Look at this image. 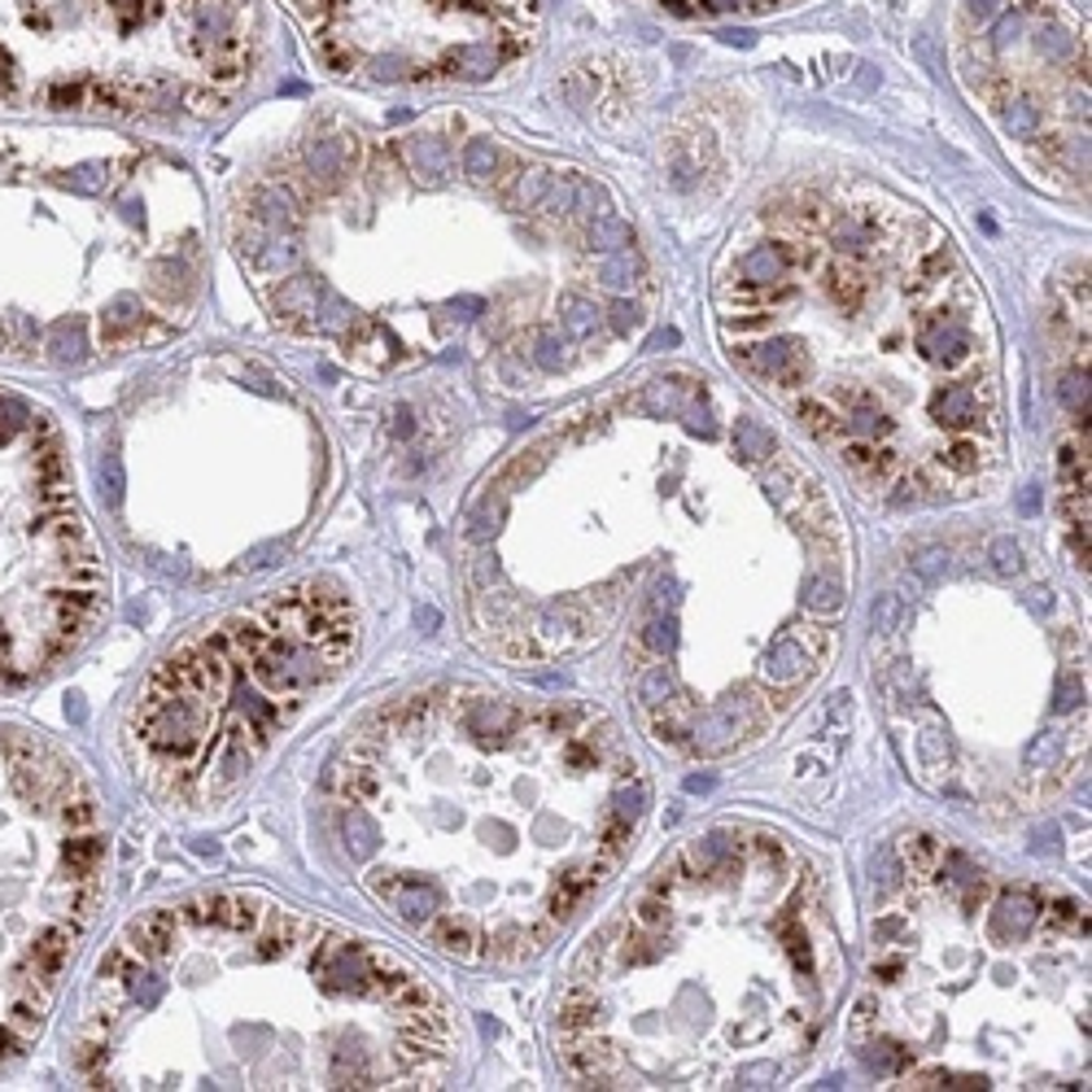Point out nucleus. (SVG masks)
<instances>
[{"instance_id": "obj_11", "label": "nucleus", "mask_w": 1092, "mask_h": 1092, "mask_svg": "<svg viewBox=\"0 0 1092 1092\" xmlns=\"http://www.w3.org/2000/svg\"><path fill=\"white\" fill-rule=\"evenodd\" d=\"M909 564H913V573H918L922 582H940V577L949 573V551H944V547H922Z\"/></svg>"}, {"instance_id": "obj_13", "label": "nucleus", "mask_w": 1092, "mask_h": 1092, "mask_svg": "<svg viewBox=\"0 0 1092 1092\" xmlns=\"http://www.w3.org/2000/svg\"><path fill=\"white\" fill-rule=\"evenodd\" d=\"M988 555H992V568H997L1001 577H1010V573H1019V568H1023V551H1019V542H1014V538H997Z\"/></svg>"}, {"instance_id": "obj_10", "label": "nucleus", "mask_w": 1092, "mask_h": 1092, "mask_svg": "<svg viewBox=\"0 0 1092 1092\" xmlns=\"http://www.w3.org/2000/svg\"><path fill=\"white\" fill-rule=\"evenodd\" d=\"M804 608H808V612H817V617L839 612V608H843V586H839V582H830V577H813V582L804 586Z\"/></svg>"}, {"instance_id": "obj_4", "label": "nucleus", "mask_w": 1092, "mask_h": 1092, "mask_svg": "<svg viewBox=\"0 0 1092 1092\" xmlns=\"http://www.w3.org/2000/svg\"><path fill=\"white\" fill-rule=\"evenodd\" d=\"M355 647L359 617L333 582H302L202 625L153 665L131 704L136 773L166 804H223L350 669Z\"/></svg>"}, {"instance_id": "obj_12", "label": "nucleus", "mask_w": 1092, "mask_h": 1092, "mask_svg": "<svg viewBox=\"0 0 1092 1092\" xmlns=\"http://www.w3.org/2000/svg\"><path fill=\"white\" fill-rule=\"evenodd\" d=\"M669 696H674V682H669V674H665V669H652V674L639 682V700H643L647 709L669 704Z\"/></svg>"}, {"instance_id": "obj_17", "label": "nucleus", "mask_w": 1092, "mask_h": 1092, "mask_svg": "<svg viewBox=\"0 0 1092 1092\" xmlns=\"http://www.w3.org/2000/svg\"><path fill=\"white\" fill-rule=\"evenodd\" d=\"M1054 756H1058V734H1041V738L1027 747V760H1023V765H1027V769H1041V765L1054 760Z\"/></svg>"}, {"instance_id": "obj_5", "label": "nucleus", "mask_w": 1092, "mask_h": 1092, "mask_svg": "<svg viewBox=\"0 0 1092 1092\" xmlns=\"http://www.w3.org/2000/svg\"><path fill=\"white\" fill-rule=\"evenodd\" d=\"M263 57L254 0H0V114H223Z\"/></svg>"}, {"instance_id": "obj_2", "label": "nucleus", "mask_w": 1092, "mask_h": 1092, "mask_svg": "<svg viewBox=\"0 0 1092 1092\" xmlns=\"http://www.w3.org/2000/svg\"><path fill=\"white\" fill-rule=\"evenodd\" d=\"M590 709L428 687L376 713L333 769V835L364 892L463 962H525L542 905L516 874L560 839L533 760Z\"/></svg>"}, {"instance_id": "obj_14", "label": "nucleus", "mask_w": 1092, "mask_h": 1092, "mask_svg": "<svg viewBox=\"0 0 1092 1092\" xmlns=\"http://www.w3.org/2000/svg\"><path fill=\"white\" fill-rule=\"evenodd\" d=\"M874 861H878V865H874V874H878V887H874V892H878V900H887V896L900 887V874H905V870L892 861V848H878Z\"/></svg>"}, {"instance_id": "obj_6", "label": "nucleus", "mask_w": 1092, "mask_h": 1092, "mask_svg": "<svg viewBox=\"0 0 1092 1092\" xmlns=\"http://www.w3.org/2000/svg\"><path fill=\"white\" fill-rule=\"evenodd\" d=\"M105 896V830L83 769L0 726V1071L44 1032Z\"/></svg>"}, {"instance_id": "obj_16", "label": "nucleus", "mask_w": 1092, "mask_h": 1092, "mask_svg": "<svg viewBox=\"0 0 1092 1092\" xmlns=\"http://www.w3.org/2000/svg\"><path fill=\"white\" fill-rule=\"evenodd\" d=\"M1080 700H1084V682H1080V678H1062V682H1058L1054 709H1058V713H1071V709H1080Z\"/></svg>"}, {"instance_id": "obj_3", "label": "nucleus", "mask_w": 1092, "mask_h": 1092, "mask_svg": "<svg viewBox=\"0 0 1092 1092\" xmlns=\"http://www.w3.org/2000/svg\"><path fill=\"white\" fill-rule=\"evenodd\" d=\"M202 197L171 153L0 123V364L79 371L175 337L202 294Z\"/></svg>"}, {"instance_id": "obj_9", "label": "nucleus", "mask_w": 1092, "mask_h": 1092, "mask_svg": "<svg viewBox=\"0 0 1092 1092\" xmlns=\"http://www.w3.org/2000/svg\"><path fill=\"white\" fill-rule=\"evenodd\" d=\"M808 669H813V656H808L804 639H795V634H782V639L765 652V665H760V674H765L769 682H778V687L800 682Z\"/></svg>"}, {"instance_id": "obj_7", "label": "nucleus", "mask_w": 1092, "mask_h": 1092, "mask_svg": "<svg viewBox=\"0 0 1092 1092\" xmlns=\"http://www.w3.org/2000/svg\"><path fill=\"white\" fill-rule=\"evenodd\" d=\"M105 586L57 424L0 389V691L74 656L105 617Z\"/></svg>"}, {"instance_id": "obj_8", "label": "nucleus", "mask_w": 1092, "mask_h": 1092, "mask_svg": "<svg viewBox=\"0 0 1092 1092\" xmlns=\"http://www.w3.org/2000/svg\"><path fill=\"white\" fill-rule=\"evenodd\" d=\"M311 53L364 83H490L542 26V0H280Z\"/></svg>"}, {"instance_id": "obj_19", "label": "nucleus", "mask_w": 1092, "mask_h": 1092, "mask_svg": "<svg viewBox=\"0 0 1092 1092\" xmlns=\"http://www.w3.org/2000/svg\"><path fill=\"white\" fill-rule=\"evenodd\" d=\"M713 786H717V778H709V773H704V778H687V791H696V795H700V791H713Z\"/></svg>"}, {"instance_id": "obj_20", "label": "nucleus", "mask_w": 1092, "mask_h": 1092, "mask_svg": "<svg viewBox=\"0 0 1092 1092\" xmlns=\"http://www.w3.org/2000/svg\"><path fill=\"white\" fill-rule=\"evenodd\" d=\"M1036 503H1041L1036 490H1027V494H1023V511H1036Z\"/></svg>"}, {"instance_id": "obj_15", "label": "nucleus", "mask_w": 1092, "mask_h": 1092, "mask_svg": "<svg viewBox=\"0 0 1092 1092\" xmlns=\"http://www.w3.org/2000/svg\"><path fill=\"white\" fill-rule=\"evenodd\" d=\"M643 643H647L656 656H669V652L678 647V630H674V621H652V625H647V634H643Z\"/></svg>"}, {"instance_id": "obj_1", "label": "nucleus", "mask_w": 1092, "mask_h": 1092, "mask_svg": "<svg viewBox=\"0 0 1092 1092\" xmlns=\"http://www.w3.org/2000/svg\"><path fill=\"white\" fill-rule=\"evenodd\" d=\"M446 997L384 944L258 892L131 918L74 1027L83 1089H441Z\"/></svg>"}, {"instance_id": "obj_18", "label": "nucleus", "mask_w": 1092, "mask_h": 1092, "mask_svg": "<svg viewBox=\"0 0 1092 1092\" xmlns=\"http://www.w3.org/2000/svg\"><path fill=\"white\" fill-rule=\"evenodd\" d=\"M892 621H896V599H892V595H883V599H878V608H874V625H878V630H892Z\"/></svg>"}]
</instances>
